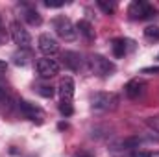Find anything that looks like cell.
<instances>
[{"label": "cell", "instance_id": "1", "mask_svg": "<svg viewBox=\"0 0 159 157\" xmlns=\"http://www.w3.org/2000/svg\"><path fill=\"white\" fill-rule=\"evenodd\" d=\"M74 79L70 76H65L61 78L59 85H57V94H59V111L65 115V117H70L74 113V107H72V98H74Z\"/></svg>", "mask_w": 159, "mask_h": 157}, {"label": "cell", "instance_id": "2", "mask_svg": "<svg viewBox=\"0 0 159 157\" xmlns=\"http://www.w3.org/2000/svg\"><path fill=\"white\" fill-rule=\"evenodd\" d=\"M89 69H91L93 74H96L100 78H107L117 70V65L111 59H107V57H104L100 54H93L89 57Z\"/></svg>", "mask_w": 159, "mask_h": 157}, {"label": "cell", "instance_id": "3", "mask_svg": "<svg viewBox=\"0 0 159 157\" xmlns=\"http://www.w3.org/2000/svg\"><path fill=\"white\" fill-rule=\"evenodd\" d=\"M89 102L93 111H113L119 105V96L115 92H94Z\"/></svg>", "mask_w": 159, "mask_h": 157}, {"label": "cell", "instance_id": "4", "mask_svg": "<svg viewBox=\"0 0 159 157\" xmlns=\"http://www.w3.org/2000/svg\"><path fill=\"white\" fill-rule=\"evenodd\" d=\"M156 15V7L144 0H133L128 6V17L131 20H144Z\"/></svg>", "mask_w": 159, "mask_h": 157}, {"label": "cell", "instance_id": "5", "mask_svg": "<svg viewBox=\"0 0 159 157\" xmlns=\"http://www.w3.org/2000/svg\"><path fill=\"white\" fill-rule=\"evenodd\" d=\"M52 26H54V30H56L57 37H61L63 41H74V39H76L78 30H76V26L72 24V20H70V19H67L65 15L56 17V19L52 20Z\"/></svg>", "mask_w": 159, "mask_h": 157}, {"label": "cell", "instance_id": "6", "mask_svg": "<svg viewBox=\"0 0 159 157\" xmlns=\"http://www.w3.org/2000/svg\"><path fill=\"white\" fill-rule=\"evenodd\" d=\"M9 34H11L13 43H15L19 48H22V50H28V48H30V44H32V37H30L28 30H26L19 20H13V22H11V26H9Z\"/></svg>", "mask_w": 159, "mask_h": 157}, {"label": "cell", "instance_id": "7", "mask_svg": "<svg viewBox=\"0 0 159 157\" xmlns=\"http://www.w3.org/2000/svg\"><path fill=\"white\" fill-rule=\"evenodd\" d=\"M59 61L57 59H52V57H41L35 61V70L39 74V78L43 79H48L52 76H56L59 72Z\"/></svg>", "mask_w": 159, "mask_h": 157}, {"label": "cell", "instance_id": "8", "mask_svg": "<svg viewBox=\"0 0 159 157\" xmlns=\"http://www.w3.org/2000/svg\"><path fill=\"white\" fill-rule=\"evenodd\" d=\"M17 105H19V111L28 118V120L37 122V124H43V120H44V111L41 109L39 105H35V104H32V102H28V100H19Z\"/></svg>", "mask_w": 159, "mask_h": 157}, {"label": "cell", "instance_id": "9", "mask_svg": "<svg viewBox=\"0 0 159 157\" xmlns=\"http://www.w3.org/2000/svg\"><path fill=\"white\" fill-rule=\"evenodd\" d=\"M37 44H39V50L46 56V57H50V56H54V54L59 52V43L56 41V37H52L50 34H43V35H39Z\"/></svg>", "mask_w": 159, "mask_h": 157}, {"label": "cell", "instance_id": "10", "mask_svg": "<svg viewBox=\"0 0 159 157\" xmlns=\"http://www.w3.org/2000/svg\"><path fill=\"white\" fill-rule=\"evenodd\" d=\"M144 89H146V83H144L143 79L135 78V79H129V81L126 83V87H124V92H126V96H128V98L135 100V98L143 96Z\"/></svg>", "mask_w": 159, "mask_h": 157}, {"label": "cell", "instance_id": "11", "mask_svg": "<svg viewBox=\"0 0 159 157\" xmlns=\"http://www.w3.org/2000/svg\"><path fill=\"white\" fill-rule=\"evenodd\" d=\"M61 59H63V65H65L69 70H74V72L81 69V63H83V61H81V56H80L78 52H70V50H67Z\"/></svg>", "mask_w": 159, "mask_h": 157}, {"label": "cell", "instance_id": "12", "mask_svg": "<svg viewBox=\"0 0 159 157\" xmlns=\"http://www.w3.org/2000/svg\"><path fill=\"white\" fill-rule=\"evenodd\" d=\"M22 19H24L30 26H39L41 22H43V17L39 15V11H37L35 7H32V6H24V9H22Z\"/></svg>", "mask_w": 159, "mask_h": 157}, {"label": "cell", "instance_id": "13", "mask_svg": "<svg viewBox=\"0 0 159 157\" xmlns=\"http://www.w3.org/2000/svg\"><path fill=\"white\" fill-rule=\"evenodd\" d=\"M128 44H131L128 39H113L111 41V50H113V56L115 57H124L126 54H128Z\"/></svg>", "mask_w": 159, "mask_h": 157}, {"label": "cell", "instance_id": "14", "mask_svg": "<svg viewBox=\"0 0 159 157\" xmlns=\"http://www.w3.org/2000/svg\"><path fill=\"white\" fill-rule=\"evenodd\" d=\"M76 30H78L87 41H94V37H96L94 28H93V24H91L89 20H80L78 24H76Z\"/></svg>", "mask_w": 159, "mask_h": 157}, {"label": "cell", "instance_id": "15", "mask_svg": "<svg viewBox=\"0 0 159 157\" xmlns=\"http://www.w3.org/2000/svg\"><path fill=\"white\" fill-rule=\"evenodd\" d=\"M7 102H9V89H7L4 76H0V105H4Z\"/></svg>", "mask_w": 159, "mask_h": 157}, {"label": "cell", "instance_id": "16", "mask_svg": "<svg viewBox=\"0 0 159 157\" xmlns=\"http://www.w3.org/2000/svg\"><path fill=\"white\" fill-rule=\"evenodd\" d=\"M35 91L39 92L41 96H44V98H52V96H54V87L48 85V83H39V85H35Z\"/></svg>", "mask_w": 159, "mask_h": 157}, {"label": "cell", "instance_id": "17", "mask_svg": "<svg viewBox=\"0 0 159 157\" xmlns=\"http://www.w3.org/2000/svg\"><path fill=\"white\" fill-rule=\"evenodd\" d=\"M144 37L150 41H159V26H148V28H144Z\"/></svg>", "mask_w": 159, "mask_h": 157}, {"label": "cell", "instance_id": "18", "mask_svg": "<svg viewBox=\"0 0 159 157\" xmlns=\"http://www.w3.org/2000/svg\"><path fill=\"white\" fill-rule=\"evenodd\" d=\"M96 4H98V7H100L106 15H111V13L115 11V4H113V2H109V4H107V2H104V0H98Z\"/></svg>", "mask_w": 159, "mask_h": 157}, {"label": "cell", "instance_id": "19", "mask_svg": "<svg viewBox=\"0 0 159 157\" xmlns=\"http://www.w3.org/2000/svg\"><path fill=\"white\" fill-rule=\"evenodd\" d=\"M13 61H15V65H20V67H24L26 63H28V54L26 52H17V54H13Z\"/></svg>", "mask_w": 159, "mask_h": 157}, {"label": "cell", "instance_id": "20", "mask_svg": "<svg viewBox=\"0 0 159 157\" xmlns=\"http://www.w3.org/2000/svg\"><path fill=\"white\" fill-rule=\"evenodd\" d=\"M146 126H148L152 131L159 133V117H148L146 118Z\"/></svg>", "mask_w": 159, "mask_h": 157}, {"label": "cell", "instance_id": "21", "mask_svg": "<svg viewBox=\"0 0 159 157\" xmlns=\"http://www.w3.org/2000/svg\"><path fill=\"white\" fill-rule=\"evenodd\" d=\"M122 157H152L150 152H141V150H133L128 154H122Z\"/></svg>", "mask_w": 159, "mask_h": 157}, {"label": "cell", "instance_id": "22", "mask_svg": "<svg viewBox=\"0 0 159 157\" xmlns=\"http://www.w3.org/2000/svg\"><path fill=\"white\" fill-rule=\"evenodd\" d=\"M141 72H143V74H157L159 67H146V69H143Z\"/></svg>", "mask_w": 159, "mask_h": 157}, {"label": "cell", "instance_id": "23", "mask_svg": "<svg viewBox=\"0 0 159 157\" xmlns=\"http://www.w3.org/2000/svg\"><path fill=\"white\" fill-rule=\"evenodd\" d=\"M44 6H48V7H61V6H65V2H44Z\"/></svg>", "mask_w": 159, "mask_h": 157}, {"label": "cell", "instance_id": "24", "mask_svg": "<svg viewBox=\"0 0 159 157\" xmlns=\"http://www.w3.org/2000/svg\"><path fill=\"white\" fill-rule=\"evenodd\" d=\"M7 72V63L6 61H0V76H4Z\"/></svg>", "mask_w": 159, "mask_h": 157}, {"label": "cell", "instance_id": "25", "mask_svg": "<svg viewBox=\"0 0 159 157\" xmlns=\"http://www.w3.org/2000/svg\"><path fill=\"white\" fill-rule=\"evenodd\" d=\"M4 41H6V32L0 28V43H4Z\"/></svg>", "mask_w": 159, "mask_h": 157}]
</instances>
